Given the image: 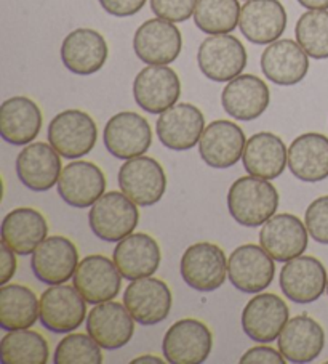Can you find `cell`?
Wrapping results in <instances>:
<instances>
[{
	"label": "cell",
	"mask_w": 328,
	"mask_h": 364,
	"mask_svg": "<svg viewBox=\"0 0 328 364\" xmlns=\"http://www.w3.org/2000/svg\"><path fill=\"white\" fill-rule=\"evenodd\" d=\"M55 364H101L103 351L90 334H69L56 345Z\"/></svg>",
	"instance_id": "74e56055"
},
{
	"label": "cell",
	"mask_w": 328,
	"mask_h": 364,
	"mask_svg": "<svg viewBox=\"0 0 328 364\" xmlns=\"http://www.w3.org/2000/svg\"><path fill=\"white\" fill-rule=\"evenodd\" d=\"M287 358L280 353V350L277 351L268 345H258V347L250 348L241 358L242 364H283Z\"/></svg>",
	"instance_id": "60d3db41"
},
{
	"label": "cell",
	"mask_w": 328,
	"mask_h": 364,
	"mask_svg": "<svg viewBox=\"0 0 328 364\" xmlns=\"http://www.w3.org/2000/svg\"><path fill=\"white\" fill-rule=\"evenodd\" d=\"M274 259L256 244L239 246L228 259V276L231 284L244 294L263 292L273 284Z\"/></svg>",
	"instance_id": "30bf717a"
},
{
	"label": "cell",
	"mask_w": 328,
	"mask_h": 364,
	"mask_svg": "<svg viewBox=\"0 0 328 364\" xmlns=\"http://www.w3.org/2000/svg\"><path fill=\"white\" fill-rule=\"evenodd\" d=\"M98 127L93 117L80 109H66L48 125V141L65 159L84 158L94 148Z\"/></svg>",
	"instance_id": "277c9868"
},
{
	"label": "cell",
	"mask_w": 328,
	"mask_h": 364,
	"mask_svg": "<svg viewBox=\"0 0 328 364\" xmlns=\"http://www.w3.org/2000/svg\"><path fill=\"white\" fill-rule=\"evenodd\" d=\"M305 225L315 242L328 246V196H320L307 205Z\"/></svg>",
	"instance_id": "f35d334b"
},
{
	"label": "cell",
	"mask_w": 328,
	"mask_h": 364,
	"mask_svg": "<svg viewBox=\"0 0 328 364\" xmlns=\"http://www.w3.org/2000/svg\"><path fill=\"white\" fill-rule=\"evenodd\" d=\"M107 55L109 48L106 39L94 29H75L61 43L62 65L77 76H92L98 73L106 65Z\"/></svg>",
	"instance_id": "cb8c5ba5"
},
{
	"label": "cell",
	"mask_w": 328,
	"mask_h": 364,
	"mask_svg": "<svg viewBox=\"0 0 328 364\" xmlns=\"http://www.w3.org/2000/svg\"><path fill=\"white\" fill-rule=\"evenodd\" d=\"M241 10L239 0H197L194 23L208 36L231 34L239 26Z\"/></svg>",
	"instance_id": "d590c367"
},
{
	"label": "cell",
	"mask_w": 328,
	"mask_h": 364,
	"mask_svg": "<svg viewBox=\"0 0 328 364\" xmlns=\"http://www.w3.org/2000/svg\"><path fill=\"white\" fill-rule=\"evenodd\" d=\"M296 42L314 60L328 58V10H307L295 26Z\"/></svg>",
	"instance_id": "8d00e7d4"
},
{
	"label": "cell",
	"mask_w": 328,
	"mask_h": 364,
	"mask_svg": "<svg viewBox=\"0 0 328 364\" xmlns=\"http://www.w3.org/2000/svg\"><path fill=\"white\" fill-rule=\"evenodd\" d=\"M247 136L237 124L218 119L205 125L199 140V154L207 166L229 168L242 159Z\"/></svg>",
	"instance_id": "2e32d148"
},
{
	"label": "cell",
	"mask_w": 328,
	"mask_h": 364,
	"mask_svg": "<svg viewBox=\"0 0 328 364\" xmlns=\"http://www.w3.org/2000/svg\"><path fill=\"white\" fill-rule=\"evenodd\" d=\"M119 188L136 205L149 207L159 203L167 190V175L154 158L138 156L125 161L119 171Z\"/></svg>",
	"instance_id": "52a82bcc"
},
{
	"label": "cell",
	"mask_w": 328,
	"mask_h": 364,
	"mask_svg": "<svg viewBox=\"0 0 328 364\" xmlns=\"http://www.w3.org/2000/svg\"><path fill=\"white\" fill-rule=\"evenodd\" d=\"M16 254L11 250L7 244L2 242L0 246V262H2V274H0V286L9 284L10 279H13L16 273Z\"/></svg>",
	"instance_id": "7bdbcfd3"
},
{
	"label": "cell",
	"mask_w": 328,
	"mask_h": 364,
	"mask_svg": "<svg viewBox=\"0 0 328 364\" xmlns=\"http://www.w3.org/2000/svg\"><path fill=\"white\" fill-rule=\"evenodd\" d=\"M112 260L125 279L146 278L159 269L160 247L153 236L131 233L117 242Z\"/></svg>",
	"instance_id": "83f0119b"
},
{
	"label": "cell",
	"mask_w": 328,
	"mask_h": 364,
	"mask_svg": "<svg viewBox=\"0 0 328 364\" xmlns=\"http://www.w3.org/2000/svg\"><path fill=\"white\" fill-rule=\"evenodd\" d=\"M138 222V205L122 191L104 193L88 213V225L93 235L106 242H119L127 237L133 233Z\"/></svg>",
	"instance_id": "7a4b0ae2"
},
{
	"label": "cell",
	"mask_w": 328,
	"mask_h": 364,
	"mask_svg": "<svg viewBox=\"0 0 328 364\" xmlns=\"http://www.w3.org/2000/svg\"><path fill=\"white\" fill-rule=\"evenodd\" d=\"M270 103L268 84L253 74H241L229 80L222 93L224 111L237 121H255L266 112Z\"/></svg>",
	"instance_id": "484cf974"
},
{
	"label": "cell",
	"mask_w": 328,
	"mask_h": 364,
	"mask_svg": "<svg viewBox=\"0 0 328 364\" xmlns=\"http://www.w3.org/2000/svg\"><path fill=\"white\" fill-rule=\"evenodd\" d=\"M213 336L205 323L185 318L170 326L163 336L162 351L172 364H200L212 353Z\"/></svg>",
	"instance_id": "8992f818"
},
{
	"label": "cell",
	"mask_w": 328,
	"mask_h": 364,
	"mask_svg": "<svg viewBox=\"0 0 328 364\" xmlns=\"http://www.w3.org/2000/svg\"><path fill=\"white\" fill-rule=\"evenodd\" d=\"M140 363H157V364H162V363H165L162 360V358H159V356H154V355H143V356H140V358H135L133 361H131V364H140Z\"/></svg>",
	"instance_id": "f6af8a7d"
},
{
	"label": "cell",
	"mask_w": 328,
	"mask_h": 364,
	"mask_svg": "<svg viewBox=\"0 0 328 364\" xmlns=\"http://www.w3.org/2000/svg\"><path fill=\"white\" fill-rule=\"evenodd\" d=\"M327 294H328V279H327Z\"/></svg>",
	"instance_id": "bcb514c9"
},
{
	"label": "cell",
	"mask_w": 328,
	"mask_h": 364,
	"mask_svg": "<svg viewBox=\"0 0 328 364\" xmlns=\"http://www.w3.org/2000/svg\"><path fill=\"white\" fill-rule=\"evenodd\" d=\"M263 74L270 82L282 87L300 84L307 76L309 55L298 42L279 39L264 48L261 55Z\"/></svg>",
	"instance_id": "4316f807"
},
{
	"label": "cell",
	"mask_w": 328,
	"mask_h": 364,
	"mask_svg": "<svg viewBox=\"0 0 328 364\" xmlns=\"http://www.w3.org/2000/svg\"><path fill=\"white\" fill-rule=\"evenodd\" d=\"M197 0H151L154 15L172 23H185L194 16Z\"/></svg>",
	"instance_id": "ab89813d"
},
{
	"label": "cell",
	"mask_w": 328,
	"mask_h": 364,
	"mask_svg": "<svg viewBox=\"0 0 328 364\" xmlns=\"http://www.w3.org/2000/svg\"><path fill=\"white\" fill-rule=\"evenodd\" d=\"M309 233L306 225L292 213L270 217L260 231V244L275 262H290L306 252Z\"/></svg>",
	"instance_id": "44dd1931"
},
{
	"label": "cell",
	"mask_w": 328,
	"mask_h": 364,
	"mask_svg": "<svg viewBox=\"0 0 328 364\" xmlns=\"http://www.w3.org/2000/svg\"><path fill=\"white\" fill-rule=\"evenodd\" d=\"M85 302L72 286H50L40 296V323L55 334H69L87 321Z\"/></svg>",
	"instance_id": "9c48e42d"
},
{
	"label": "cell",
	"mask_w": 328,
	"mask_h": 364,
	"mask_svg": "<svg viewBox=\"0 0 328 364\" xmlns=\"http://www.w3.org/2000/svg\"><path fill=\"white\" fill-rule=\"evenodd\" d=\"M40 318V300L33 289L21 284L0 287V328L4 331L31 329Z\"/></svg>",
	"instance_id": "836d02e7"
},
{
	"label": "cell",
	"mask_w": 328,
	"mask_h": 364,
	"mask_svg": "<svg viewBox=\"0 0 328 364\" xmlns=\"http://www.w3.org/2000/svg\"><path fill=\"white\" fill-rule=\"evenodd\" d=\"M327 269L315 257L300 255L282 267L279 284L288 300L307 305L319 300L327 292Z\"/></svg>",
	"instance_id": "7c38bea8"
},
{
	"label": "cell",
	"mask_w": 328,
	"mask_h": 364,
	"mask_svg": "<svg viewBox=\"0 0 328 364\" xmlns=\"http://www.w3.org/2000/svg\"><path fill=\"white\" fill-rule=\"evenodd\" d=\"M172 304L167 282L153 276L131 281L124 292V305L141 326H154L167 319Z\"/></svg>",
	"instance_id": "9a60e30c"
},
{
	"label": "cell",
	"mask_w": 328,
	"mask_h": 364,
	"mask_svg": "<svg viewBox=\"0 0 328 364\" xmlns=\"http://www.w3.org/2000/svg\"><path fill=\"white\" fill-rule=\"evenodd\" d=\"M182 36L172 21L153 18L144 21L133 36V50L138 58L151 66H168L178 58Z\"/></svg>",
	"instance_id": "8fae6325"
},
{
	"label": "cell",
	"mask_w": 328,
	"mask_h": 364,
	"mask_svg": "<svg viewBox=\"0 0 328 364\" xmlns=\"http://www.w3.org/2000/svg\"><path fill=\"white\" fill-rule=\"evenodd\" d=\"M242 162L248 175L270 181L280 177L288 166V148L280 136L260 132L247 140Z\"/></svg>",
	"instance_id": "f546056e"
},
{
	"label": "cell",
	"mask_w": 328,
	"mask_h": 364,
	"mask_svg": "<svg viewBox=\"0 0 328 364\" xmlns=\"http://www.w3.org/2000/svg\"><path fill=\"white\" fill-rule=\"evenodd\" d=\"M136 105L149 114H162L172 108L181 97V80L172 68L148 66L133 80Z\"/></svg>",
	"instance_id": "4fadbf2b"
},
{
	"label": "cell",
	"mask_w": 328,
	"mask_h": 364,
	"mask_svg": "<svg viewBox=\"0 0 328 364\" xmlns=\"http://www.w3.org/2000/svg\"><path fill=\"white\" fill-rule=\"evenodd\" d=\"M87 332L101 348H122L135 334V318L124 304L107 300L94 305L87 315Z\"/></svg>",
	"instance_id": "d6986e66"
},
{
	"label": "cell",
	"mask_w": 328,
	"mask_h": 364,
	"mask_svg": "<svg viewBox=\"0 0 328 364\" xmlns=\"http://www.w3.org/2000/svg\"><path fill=\"white\" fill-rule=\"evenodd\" d=\"M103 141L107 151L116 159L129 161L148 151L153 143V130L141 114L122 111L107 121Z\"/></svg>",
	"instance_id": "ba28073f"
},
{
	"label": "cell",
	"mask_w": 328,
	"mask_h": 364,
	"mask_svg": "<svg viewBox=\"0 0 328 364\" xmlns=\"http://www.w3.org/2000/svg\"><path fill=\"white\" fill-rule=\"evenodd\" d=\"M0 233L16 255H29L47 240L48 223L39 210L18 207L4 217Z\"/></svg>",
	"instance_id": "1f68e13d"
},
{
	"label": "cell",
	"mask_w": 328,
	"mask_h": 364,
	"mask_svg": "<svg viewBox=\"0 0 328 364\" xmlns=\"http://www.w3.org/2000/svg\"><path fill=\"white\" fill-rule=\"evenodd\" d=\"M288 168L301 181L317 183L328 177V138L315 132L296 136L288 148Z\"/></svg>",
	"instance_id": "d6a6232c"
},
{
	"label": "cell",
	"mask_w": 328,
	"mask_h": 364,
	"mask_svg": "<svg viewBox=\"0 0 328 364\" xmlns=\"http://www.w3.org/2000/svg\"><path fill=\"white\" fill-rule=\"evenodd\" d=\"M79 250L65 236H50L31 254V268L43 284H66L79 267Z\"/></svg>",
	"instance_id": "5bb4252c"
},
{
	"label": "cell",
	"mask_w": 328,
	"mask_h": 364,
	"mask_svg": "<svg viewBox=\"0 0 328 364\" xmlns=\"http://www.w3.org/2000/svg\"><path fill=\"white\" fill-rule=\"evenodd\" d=\"M247 50L231 34H214L202 41L197 50V65L202 74L213 82H229L247 68Z\"/></svg>",
	"instance_id": "3957f363"
},
{
	"label": "cell",
	"mask_w": 328,
	"mask_h": 364,
	"mask_svg": "<svg viewBox=\"0 0 328 364\" xmlns=\"http://www.w3.org/2000/svg\"><path fill=\"white\" fill-rule=\"evenodd\" d=\"M124 276L114 260L104 255H88L79 263L74 273V287L88 304L97 305L114 300L122 287Z\"/></svg>",
	"instance_id": "ac0fdd59"
},
{
	"label": "cell",
	"mask_w": 328,
	"mask_h": 364,
	"mask_svg": "<svg viewBox=\"0 0 328 364\" xmlns=\"http://www.w3.org/2000/svg\"><path fill=\"white\" fill-rule=\"evenodd\" d=\"M58 193L67 205L87 209L106 191V177L101 168L88 161H74L62 167Z\"/></svg>",
	"instance_id": "d4e9b609"
},
{
	"label": "cell",
	"mask_w": 328,
	"mask_h": 364,
	"mask_svg": "<svg viewBox=\"0 0 328 364\" xmlns=\"http://www.w3.org/2000/svg\"><path fill=\"white\" fill-rule=\"evenodd\" d=\"M182 281L197 292H213L228 276V259L223 249L213 242H195L181 257Z\"/></svg>",
	"instance_id": "5b68a950"
},
{
	"label": "cell",
	"mask_w": 328,
	"mask_h": 364,
	"mask_svg": "<svg viewBox=\"0 0 328 364\" xmlns=\"http://www.w3.org/2000/svg\"><path fill=\"white\" fill-rule=\"evenodd\" d=\"M298 4L307 10H328V0H298Z\"/></svg>",
	"instance_id": "ee69618b"
},
{
	"label": "cell",
	"mask_w": 328,
	"mask_h": 364,
	"mask_svg": "<svg viewBox=\"0 0 328 364\" xmlns=\"http://www.w3.org/2000/svg\"><path fill=\"white\" fill-rule=\"evenodd\" d=\"M42 111L28 97H11L0 106V134L13 146L34 141L42 130Z\"/></svg>",
	"instance_id": "4dcf8cb0"
},
{
	"label": "cell",
	"mask_w": 328,
	"mask_h": 364,
	"mask_svg": "<svg viewBox=\"0 0 328 364\" xmlns=\"http://www.w3.org/2000/svg\"><path fill=\"white\" fill-rule=\"evenodd\" d=\"M279 207V193L269 180L241 177L228 191V209L234 220L247 228L263 227Z\"/></svg>",
	"instance_id": "6da1fadb"
},
{
	"label": "cell",
	"mask_w": 328,
	"mask_h": 364,
	"mask_svg": "<svg viewBox=\"0 0 328 364\" xmlns=\"http://www.w3.org/2000/svg\"><path fill=\"white\" fill-rule=\"evenodd\" d=\"M287 10L279 0H247L241 10L239 28L247 41L269 46L287 29Z\"/></svg>",
	"instance_id": "603a6c76"
},
{
	"label": "cell",
	"mask_w": 328,
	"mask_h": 364,
	"mask_svg": "<svg viewBox=\"0 0 328 364\" xmlns=\"http://www.w3.org/2000/svg\"><path fill=\"white\" fill-rule=\"evenodd\" d=\"M61 156L52 144L37 141L26 144L16 158V175L31 191L43 193L58 185Z\"/></svg>",
	"instance_id": "7402d4cb"
},
{
	"label": "cell",
	"mask_w": 328,
	"mask_h": 364,
	"mask_svg": "<svg viewBox=\"0 0 328 364\" xmlns=\"http://www.w3.org/2000/svg\"><path fill=\"white\" fill-rule=\"evenodd\" d=\"M99 5L106 14L117 18H127L136 15L146 5V0H99Z\"/></svg>",
	"instance_id": "b9f144b4"
},
{
	"label": "cell",
	"mask_w": 328,
	"mask_h": 364,
	"mask_svg": "<svg viewBox=\"0 0 328 364\" xmlns=\"http://www.w3.org/2000/svg\"><path fill=\"white\" fill-rule=\"evenodd\" d=\"M280 353L290 363H311L325 347L324 328L307 315L290 318L277 338Z\"/></svg>",
	"instance_id": "f1b7e54d"
},
{
	"label": "cell",
	"mask_w": 328,
	"mask_h": 364,
	"mask_svg": "<svg viewBox=\"0 0 328 364\" xmlns=\"http://www.w3.org/2000/svg\"><path fill=\"white\" fill-rule=\"evenodd\" d=\"M205 129L202 111L191 103H176L163 111L155 122V134L163 146L172 151H187L199 144Z\"/></svg>",
	"instance_id": "e0dca14e"
},
{
	"label": "cell",
	"mask_w": 328,
	"mask_h": 364,
	"mask_svg": "<svg viewBox=\"0 0 328 364\" xmlns=\"http://www.w3.org/2000/svg\"><path fill=\"white\" fill-rule=\"evenodd\" d=\"M290 318V310L275 294H256L242 311V329L251 341L270 343L279 338Z\"/></svg>",
	"instance_id": "ffe728a7"
},
{
	"label": "cell",
	"mask_w": 328,
	"mask_h": 364,
	"mask_svg": "<svg viewBox=\"0 0 328 364\" xmlns=\"http://www.w3.org/2000/svg\"><path fill=\"white\" fill-rule=\"evenodd\" d=\"M48 360V342L35 331H9L0 341V361L4 364H47Z\"/></svg>",
	"instance_id": "e575fe53"
}]
</instances>
